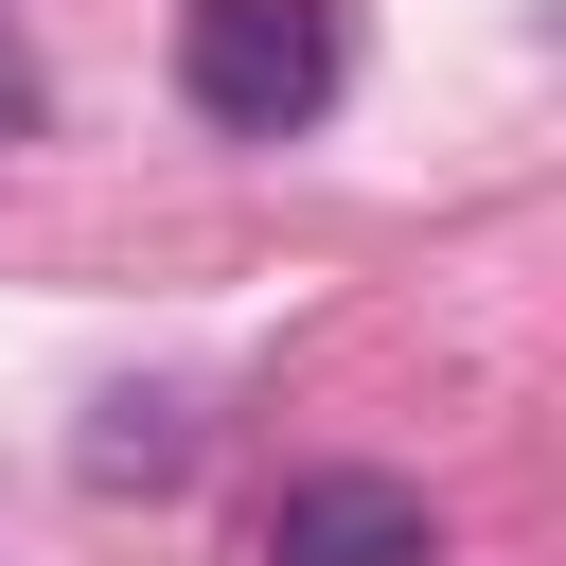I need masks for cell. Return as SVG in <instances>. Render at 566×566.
<instances>
[{"mask_svg":"<svg viewBox=\"0 0 566 566\" xmlns=\"http://www.w3.org/2000/svg\"><path fill=\"white\" fill-rule=\"evenodd\" d=\"M265 566H442V513L371 460H318V478L265 495Z\"/></svg>","mask_w":566,"mask_h":566,"instance_id":"obj_2","label":"cell"},{"mask_svg":"<svg viewBox=\"0 0 566 566\" xmlns=\"http://www.w3.org/2000/svg\"><path fill=\"white\" fill-rule=\"evenodd\" d=\"M336 0H177V88H195V124H230V142H301L318 106H336Z\"/></svg>","mask_w":566,"mask_h":566,"instance_id":"obj_1","label":"cell"},{"mask_svg":"<svg viewBox=\"0 0 566 566\" xmlns=\"http://www.w3.org/2000/svg\"><path fill=\"white\" fill-rule=\"evenodd\" d=\"M0 106H18V53H0Z\"/></svg>","mask_w":566,"mask_h":566,"instance_id":"obj_3","label":"cell"}]
</instances>
